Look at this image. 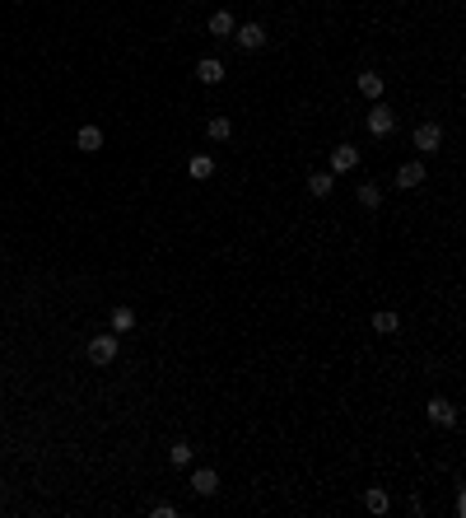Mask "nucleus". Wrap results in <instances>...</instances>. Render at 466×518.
<instances>
[{
    "instance_id": "0eeeda50",
    "label": "nucleus",
    "mask_w": 466,
    "mask_h": 518,
    "mask_svg": "<svg viewBox=\"0 0 466 518\" xmlns=\"http://www.w3.org/2000/svg\"><path fill=\"white\" fill-rule=\"evenodd\" d=\"M420 182H424V164H420V159H406V164L397 169V187L411 192V187H420Z\"/></svg>"
},
{
    "instance_id": "20e7f679",
    "label": "nucleus",
    "mask_w": 466,
    "mask_h": 518,
    "mask_svg": "<svg viewBox=\"0 0 466 518\" xmlns=\"http://www.w3.org/2000/svg\"><path fill=\"white\" fill-rule=\"evenodd\" d=\"M233 43L243 47V52H256V47H266V28L261 23H238L233 28Z\"/></svg>"
},
{
    "instance_id": "aec40b11",
    "label": "nucleus",
    "mask_w": 466,
    "mask_h": 518,
    "mask_svg": "<svg viewBox=\"0 0 466 518\" xmlns=\"http://www.w3.org/2000/svg\"><path fill=\"white\" fill-rule=\"evenodd\" d=\"M191 458H196L191 444H173V449H168V462H173V467H191Z\"/></svg>"
},
{
    "instance_id": "4468645a",
    "label": "nucleus",
    "mask_w": 466,
    "mask_h": 518,
    "mask_svg": "<svg viewBox=\"0 0 466 518\" xmlns=\"http://www.w3.org/2000/svg\"><path fill=\"white\" fill-rule=\"evenodd\" d=\"M233 28H238V23H233L229 10H215V14H210V33H215V38H233Z\"/></svg>"
},
{
    "instance_id": "6ab92c4d",
    "label": "nucleus",
    "mask_w": 466,
    "mask_h": 518,
    "mask_svg": "<svg viewBox=\"0 0 466 518\" xmlns=\"http://www.w3.org/2000/svg\"><path fill=\"white\" fill-rule=\"evenodd\" d=\"M131 327H135V313H131V308H112V332H117V337H122V332H131Z\"/></svg>"
},
{
    "instance_id": "423d86ee",
    "label": "nucleus",
    "mask_w": 466,
    "mask_h": 518,
    "mask_svg": "<svg viewBox=\"0 0 466 518\" xmlns=\"http://www.w3.org/2000/svg\"><path fill=\"white\" fill-rule=\"evenodd\" d=\"M191 490L210 500L215 490H220V472H215V467H196V472H191Z\"/></svg>"
},
{
    "instance_id": "39448f33",
    "label": "nucleus",
    "mask_w": 466,
    "mask_h": 518,
    "mask_svg": "<svg viewBox=\"0 0 466 518\" xmlns=\"http://www.w3.org/2000/svg\"><path fill=\"white\" fill-rule=\"evenodd\" d=\"M424 416H429L433 425H457V406L448 402V397H429V406H424Z\"/></svg>"
},
{
    "instance_id": "9d476101",
    "label": "nucleus",
    "mask_w": 466,
    "mask_h": 518,
    "mask_svg": "<svg viewBox=\"0 0 466 518\" xmlns=\"http://www.w3.org/2000/svg\"><path fill=\"white\" fill-rule=\"evenodd\" d=\"M75 145L84 150V154H98V150H103V126H79Z\"/></svg>"
},
{
    "instance_id": "f257e3e1",
    "label": "nucleus",
    "mask_w": 466,
    "mask_h": 518,
    "mask_svg": "<svg viewBox=\"0 0 466 518\" xmlns=\"http://www.w3.org/2000/svg\"><path fill=\"white\" fill-rule=\"evenodd\" d=\"M438 145H443V126L438 122H420L415 126V150H420V154H438Z\"/></svg>"
},
{
    "instance_id": "f3484780",
    "label": "nucleus",
    "mask_w": 466,
    "mask_h": 518,
    "mask_svg": "<svg viewBox=\"0 0 466 518\" xmlns=\"http://www.w3.org/2000/svg\"><path fill=\"white\" fill-rule=\"evenodd\" d=\"M355 196H359V205H364V210H377V205H382V187H377V182H364Z\"/></svg>"
},
{
    "instance_id": "f03ea898",
    "label": "nucleus",
    "mask_w": 466,
    "mask_h": 518,
    "mask_svg": "<svg viewBox=\"0 0 466 518\" xmlns=\"http://www.w3.org/2000/svg\"><path fill=\"white\" fill-rule=\"evenodd\" d=\"M117 350H122V346H117V332H108V337H93V341H89V360L103 369V364L117 360Z\"/></svg>"
},
{
    "instance_id": "ddd939ff",
    "label": "nucleus",
    "mask_w": 466,
    "mask_h": 518,
    "mask_svg": "<svg viewBox=\"0 0 466 518\" xmlns=\"http://www.w3.org/2000/svg\"><path fill=\"white\" fill-rule=\"evenodd\" d=\"M205 135H210L215 145H224V140L233 135V122H229V117H210V122H205Z\"/></svg>"
},
{
    "instance_id": "dca6fc26",
    "label": "nucleus",
    "mask_w": 466,
    "mask_h": 518,
    "mask_svg": "<svg viewBox=\"0 0 466 518\" xmlns=\"http://www.w3.org/2000/svg\"><path fill=\"white\" fill-rule=\"evenodd\" d=\"M364 509H368V514H387V509H392L387 490H377V485H373V490H364Z\"/></svg>"
},
{
    "instance_id": "a211bd4d",
    "label": "nucleus",
    "mask_w": 466,
    "mask_h": 518,
    "mask_svg": "<svg viewBox=\"0 0 466 518\" xmlns=\"http://www.w3.org/2000/svg\"><path fill=\"white\" fill-rule=\"evenodd\" d=\"M187 173H191V178H196V182H205V178H210V173H215V159H210V154H196V159H191V164H187Z\"/></svg>"
},
{
    "instance_id": "7ed1b4c3",
    "label": "nucleus",
    "mask_w": 466,
    "mask_h": 518,
    "mask_svg": "<svg viewBox=\"0 0 466 518\" xmlns=\"http://www.w3.org/2000/svg\"><path fill=\"white\" fill-rule=\"evenodd\" d=\"M368 131H373V135H392V131H397V113H392L382 98H377L373 113H368Z\"/></svg>"
},
{
    "instance_id": "6e6552de",
    "label": "nucleus",
    "mask_w": 466,
    "mask_h": 518,
    "mask_svg": "<svg viewBox=\"0 0 466 518\" xmlns=\"http://www.w3.org/2000/svg\"><path fill=\"white\" fill-rule=\"evenodd\" d=\"M350 169H359V150L355 145H336L331 150V173H350Z\"/></svg>"
},
{
    "instance_id": "f8f14e48",
    "label": "nucleus",
    "mask_w": 466,
    "mask_h": 518,
    "mask_svg": "<svg viewBox=\"0 0 466 518\" xmlns=\"http://www.w3.org/2000/svg\"><path fill=\"white\" fill-rule=\"evenodd\" d=\"M355 84H359V94H364L368 103H377V98H382V75H373V70H364V75H359Z\"/></svg>"
},
{
    "instance_id": "2eb2a0df",
    "label": "nucleus",
    "mask_w": 466,
    "mask_h": 518,
    "mask_svg": "<svg viewBox=\"0 0 466 518\" xmlns=\"http://www.w3.org/2000/svg\"><path fill=\"white\" fill-rule=\"evenodd\" d=\"M397 327H401V317L392 313V308H382V313H373V332H377V337H392Z\"/></svg>"
},
{
    "instance_id": "1a4fd4ad",
    "label": "nucleus",
    "mask_w": 466,
    "mask_h": 518,
    "mask_svg": "<svg viewBox=\"0 0 466 518\" xmlns=\"http://www.w3.org/2000/svg\"><path fill=\"white\" fill-rule=\"evenodd\" d=\"M196 79H200V84H220V79H224V61L220 57H200L196 61Z\"/></svg>"
},
{
    "instance_id": "9b49d317",
    "label": "nucleus",
    "mask_w": 466,
    "mask_h": 518,
    "mask_svg": "<svg viewBox=\"0 0 466 518\" xmlns=\"http://www.w3.org/2000/svg\"><path fill=\"white\" fill-rule=\"evenodd\" d=\"M308 192L317 196V201H322V196H331V192H336V173H331V169L312 173V178H308Z\"/></svg>"
}]
</instances>
